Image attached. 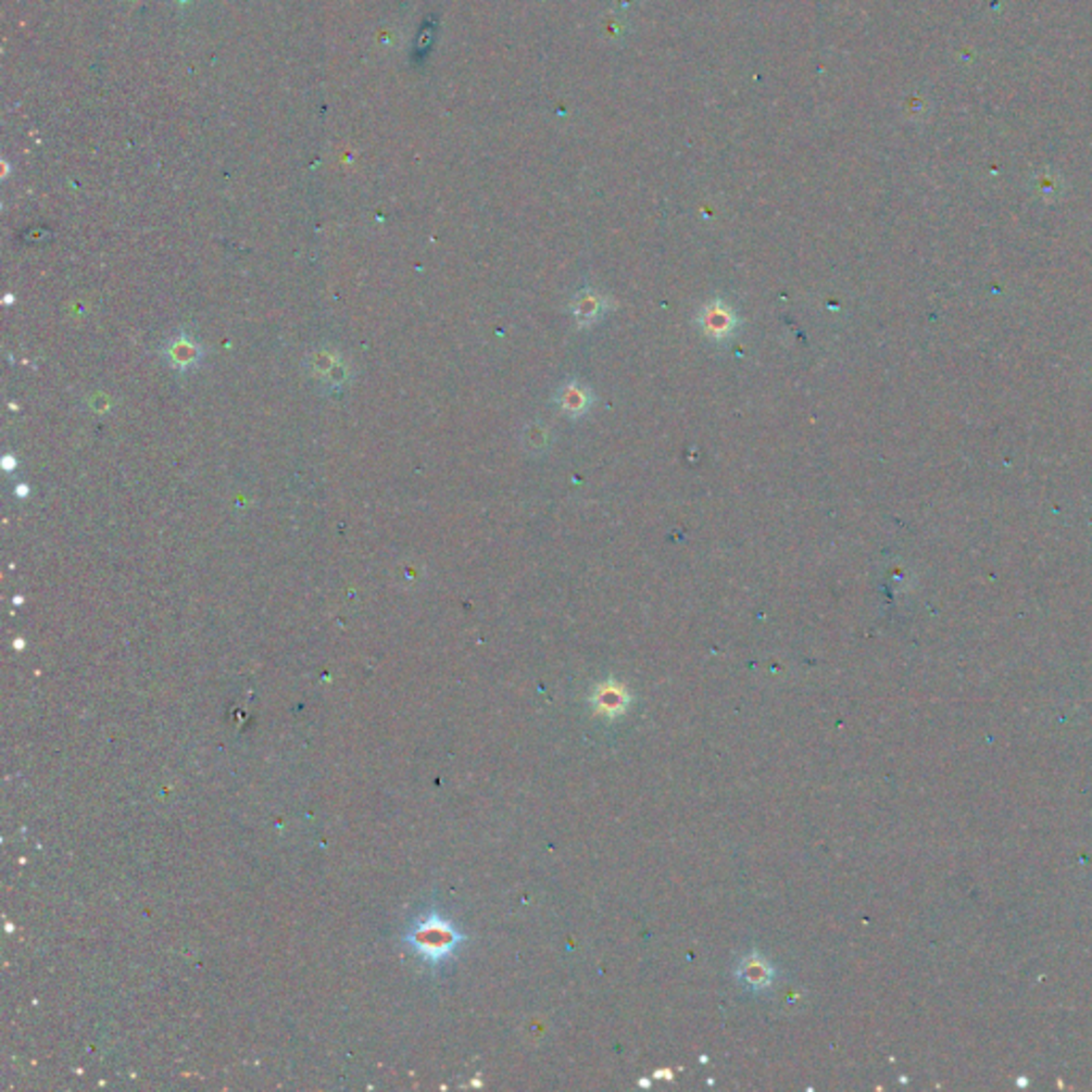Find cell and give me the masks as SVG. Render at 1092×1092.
Returning <instances> with one entry per match:
<instances>
[{"label": "cell", "instance_id": "cell-1", "mask_svg": "<svg viewBox=\"0 0 1092 1092\" xmlns=\"http://www.w3.org/2000/svg\"><path fill=\"white\" fill-rule=\"evenodd\" d=\"M457 941H459V939H457V935L453 933V928H448V926H444V924L427 926V928H422L420 933L417 935V943L422 948V952L433 954V958H440L444 954H448L450 949L455 948Z\"/></svg>", "mask_w": 1092, "mask_h": 1092}, {"label": "cell", "instance_id": "cell-2", "mask_svg": "<svg viewBox=\"0 0 1092 1092\" xmlns=\"http://www.w3.org/2000/svg\"><path fill=\"white\" fill-rule=\"evenodd\" d=\"M704 320V329H707L709 335H725L730 333V329L734 327V316L728 308H723L722 303H715V306L709 308L707 316H702Z\"/></svg>", "mask_w": 1092, "mask_h": 1092}, {"label": "cell", "instance_id": "cell-3", "mask_svg": "<svg viewBox=\"0 0 1092 1092\" xmlns=\"http://www.w3.org/2000/svg\"><path fill=\"white\" fill-rule=\"evenodd\" d=\"M743 979L747 984L756 985V988H764V985L771 984V977H772V971L768 967L764 958H758V956H751L747 958L743 962Z\"/></svg>", "mask_w": 1092, "mask_h": 1092}, {"label": "cell", "instance_id": "cell-4", "mask_svg": "<svg viewBox=\"0 0 1092 1092\" xmlns=\"http://www.w3.org/2000/svg\"><path fill=\"white\" fill-rule=\"evenodd\" d=\"M594 702L597 704V709L602 710V713H612V710H623L625 709V696L621 692V687H612V685H602L597 689V696L594 697Z\"/></svg>", "mask_w": 1092, "mask_h": 1092}, {"label": "cell", "instance_id": "cell-5", "mask_svg": "<svg viewBox=\"0 0 1092 1092\" xmlns=\"http://www.w3.org/2000/svg\"><path fill=\"white\" fill-rule=\"evenodd\" d=\"M561 404H563V408H566L568 412H572V414L583 412L584 408H587V401H584V395H583V393L579 389H576V386H568V389H566V397L561 399Z\"/></svg>", "mask_w": 1092, "mask_h": 1092}]
</instances>
